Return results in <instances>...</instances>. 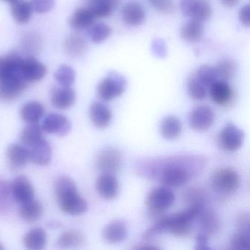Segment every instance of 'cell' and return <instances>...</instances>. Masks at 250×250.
Wrapping results in <instances>:
<instances>
[{"instance_id": "6da1fadb", "label": "cell", "mask_w": 250, "mask_h": 250, "mask_svg": "<svg viewBox=\"0 0 250 250\" xmlns=\"http://www.w3.org/2000/svg\"><path fill=\"white\" fill-rule=\"evenodd\" d=\"M205 161L197 156H178L141 162L138 172L146 178L157 180L167 187L187 184L204 169Z\"/></svg>"}, {"instance_id": "7a4b0ae2", "label": "cell", "mask_w": 250, "mask_h": 250, "mask_svg": "<svg viewBox=\"0 0 250 250\" xmlns=\"http://www.w3.org/2000/svg\"><path fill=\"white\" fill-rule=\"evenodd\" d=\"M205 209V203H194L184 211L168 216H162L143 233V239L151 241L165 232L178 237L188 236L192 231V222Z\"/></svg>"}, {"instance_id": "3957f363", "label": "cell", "mask_w": 250, "mask_h": 250, "mask_svg": "<svg viewBox=\"0 0 250 250\" xmlns=\"http://www.w3.org/2000/svg\"><path fill=\"white\" fill-rule=\"evenodd\" d=\"M22 61L23 58L15 52L0 57V100H15L29 84L21 71Z\"/></svg>"}, {"instance_id": "277c9868", "label": "cell", "mask_w": 250, "mask_h": 250, "mask_svg": "<svg viewBox=\"0 0 250 250\" xmlns=\"http://www.w3.org/2000/svg\"><path fill=\"white\" fill-rule=\"evenodd\" d=\"M55 194L58 206L67 214L77 216L88 210L87 201L79 194L75 183L69 177L61 176L57 180Z\"/></svg>"}, {"instance_id": "5b68a950", "label": "cell", "mask_w": 250, "mask_h": 250, "mask_svg": "<svg viewBox=\"0 0 250 250\" xmlns=\"http://www.w3.org/2000/svg\"><path fill=\"white\" fill-rule=\"evenodd\" d=\"M175 200V194L169 187H160L153 188L149 192L146 203L150 214L160 219L164 212L173 205Z\"/></svg>"}, {"instance_id": "8992f818", "label": "cell", "mask_w": 250, "mask_h": 250, "mask_svg": "<svg viewBox=\"0 0 250 250\" xmlns=\"http://www.w3.org/2000/svg\"><path fill=\"white\" fill-rule=\"evenodd\" d=\"M210 183L212 188L216 192L228 194L239 188L241 178L238 172L232 168H221L213 174Z\"/></svg>"}, {"instance_id": "52a82bcc", "label": "cell", "mask_w": 250, "mask_h": 250, "mask_svg": "<svg viewBox=\"0 0 250 250\" xmlns=\"http://www.w3.org/2000/svg\"><path fill=\"white\" fill-rule=\"evenodd\" d=\"M126 87L127 81L125 77L112 71L99 83L98 95L102 100L109 102L124 94Z\"/></svg>"}, {"instance_id": "ba28073f", "label": "cell", "mask_w": 250, "mask_h": 250, "mask_svg": "<svg viewBox=\"0 0 250 250\" xmlns=\"http://www.w3.org/2000/svg\"><path fill=\"white\" fill-rule=\"evenodd\" d=\"M244 141V133L235 124H227L218 137L219 146L225 151H236L242 146Z\"/></svg>"}, {"instance_id": "9c48e42d", "label": "cell", "mask_w": 250, "mask_h": 250, "mask_svg": "<svg viewBox=\"0 0 250 250\" xmlns=\"http://www.w3.org/2000/svg\"><path fill=\"white\" fill-rule=\"evenodd\" d=\"M122 163L121 152L112 147L101 150L96 159V166L102 173L115 174L121 169Z\"/></svg>"}, {"instance_id": "30bf717a", "label": "cell", "mask_w": 250, "mask_h": 250, "mask_svg": "<svg viewBox=\"0 0 250 250\" xmlns=\"http://www.w3.org/2000/svg\"><path fill=\"white\" fill-rule=\"evenodd\" d=\"M44 132L65 137L71 129V124L68 118L58 113H50L43 119L42 125Z\"/></svg>"}, {"instance_id": "8fae6325", "label": "cell", "mask_w": 250, "mask_h": 250, "mask_svg": "<svg viewBox=\"0 0 250 250\" xmlns=\"http://www.w3.org/2000/svg\"><path fill=\"white\" fill-rule=\"evenodd\" d=\"M215 114L208 106H199L193 109L189 115V124L191 128L198 131L209 129L213 124Z\"/></svg>"}, {"instance_id": "7c38bea8", "label": "cell", "mask_w": 250, "mask_h": 250, "mask_svg": "<svg viewBox=\"0 0 250 250\" xmlns=\"http://www.w3.org/2000/svg\"><path fill=\"white\" fill-rule=\"evenodd\" d=\"M10 189L14 200L20 204L34 200V188L30 180L24 175H19L14 178Z\"/></svg>"}, {"instance_id": "4fadbf2b", "label": "cell", "mask_w": 250, "mask_h": 250, "mask_svg": "<svg viewBox=\"0 0 250 250\" xmlns=\"http://www.w3.org/2000/svg\"><path fill=\"white\" fill-rule=\"evenodd\" d=\"M21 71L26 81L30 83L43 80L47 73V68L34 57L29 56L23 58Z\"/></svg>"}, {"instance_id": "5bb4252c", "label": "cell", "mask_w": 250, "mask_h": 250, "mask_svg": "<svg viewBox=\"0 0 250 250\" xmlns=\"http://www.w3.org/2000/svg\"><path fill=\"white\" fill-rule=\"evenodd\" d=\"M6 156L8 165L14 170L22 169L30 161L28 148L23 144L14 143L8 146Z\"/></svg>"}, {"instance_id": "9a60e30c", "label": "cell", "mask_w": 250, "mask_h": 250, "mask_svg": "<svg viewBox=\"0 0 250 250\" xmlns=\"http://www.w3.org/2000/svg\"><path fill=\"white\" fill-rule=\"evenodd\" d=\"M96 187L99 194L106 200L116 198L119 192V183L113 174L102 173L96 181Z\"/></svg>"}, {"instance_id": "2e32d148", "label": "cell", "mask_w": 250, "mask_h": 250, "mask_svg": "<svg viewBox=\"0 0 250 250\" xmlns=\"http://www.w3.org/2000/svg\"><path fill=\"white\" fill-rule=\"evenodd\" d=\"M27 147L30 153V160L33 163L43 166L48 165L52 160V147L45 138Z\"/></svg>"}, {"instance_id": "e0dca14e", "label": "cell", "mask_w": 250, "mask_h": 250, "mask_svg": "<svg viewBox=\"0 0 250 250\" xmlns=\"http://www.w3.org/2000/svg\"><path fill=\"white\" fill-rule=\"evenodd\" d=\"M76 93L71 87H55L51 93V102L57 109H67L74 105Z\"/></svg>"}, {"instance_id": "ac0fdd59", "label": "cell", "mask_w": 250, "mask_h": 250, "mask_svg": "<svg viewBox=\"0 0 250 250\" xmlns=\"http://www.w3.org/2000/svg\"><path fill=\"white\" fill-rule=\"evenodd\" d=\"M146 11L143 5L137 2H129L124 5L122 18L124 22L131 27H138L146 21Z\"/></svg>"}, {"instance_id": "d6986e66", "label": "cell", "mask_w": 250, "mask_h": 250, "mask_svg": "<svg viewBox=\"0 0 250 250\" xmlns=\"http://www.w3.org/2000/svg\"><path fill=\"white\" fill-rule=\"evenodd\" d=\"M128 236L126 223L122 219H115L109 222L103 230V237L109 244L122 242Z\"/></svg>"}, {"instance_id": "ffe728a7", "label": "cell", "mask_w": 250, "mask_h": 250, "mask_svg": "<svg viewBox=\"0 0 250 250\" xmlns=\"http://www.w3.org/2000/svg\"><path fill=\"white\" fill-rule=\"evenodd\" d=\"M112 112L101 102H93L90 108V118L93 125L98 128H105L112 121Z\"/></svg>"}, {"instance_id": "44dd1931", "label": "cell", "mask_w": 250, "mask_h": 250, "mask_svg": "<svg viewBox=\"0 0 250 250\" xmlns=\"http://www.w3.org/2000/svg\"><path fill=\"white\" fill-rule=\"evenodd\" d=\"M120 0H86L87 8L96 18H106L119 5Z\"/></svg>"}, {"instance_id": "7402d4cb", "label": "cell", "mask_w": 250, "mask_h": 250, "mask_svg": "<svg viewBox=\"0 0 250 250\" xmlns=\"http://www.w3.org/2000/svg\"><path fill=\"white\" fill-rule=\"evenodd\" d=\"M198 225L201 233L207 236L215 235L220 229L221 223L219 216L211 210H203L199 215Z\"/></svg>"}, {"instance_id": "603a6c76", "label": "cell", "mask_w": 250, "mask_h": 250, "mask_svg": "<svg viewBox=\"0 0 250 250\" xmlns=\"http://www.w3.org/2000/svg\"><path fill=\"white\" fill-rule=\"evenodd\" d=\"M210 96L215 104L224 106L232 100V90L226 81L218 80L210 87Z\"/></svg>"}, {"instance_id": "cb8c5ba5", "label": "cell", "mask_w": 250, "mask_h": 250, "mask_svg": "<svg viewBox=\"0 0 250 250\" xmlns=\"http://www.w3.org/2000/svg\"><path fill=\"white\" fill-rule=\"evenodd\" d=\"M204 27L203 22L191 19L181 27L180 34L183 40L190 43H197L203 38Z\"/></svg>"}, {"instance_id": "d4e9b609", "label": "cell", "mask_w": 250, "mask_h": 250, "mask_svg": "<svg viewBox=\"0 0 250 250\" xmlns=\"http://www.w3.org/2000/svg\"><path fill=\"white\" fill-rule=\"evenodd\" d=\"M161 135L168 140L178 138L182 131V125L179 118L174 115H169L164 118L159 127Z\"/></svg>"}, {"instance_id": "484cf974", "label": "cell", "mask_w": 250, "mask_h": 250, "mask_svg": "<svg viewBox=\"0 0 250 250\" xmlns=\"http://www.w3.org/2000/svg\"><path fill=\"white\" fill-rule=\"evenodd\" d=\"M96 17L87 8L76 10L69 20V25L76 30L89 29L94 24Z\"/></svg>"}, {"instance_id": "4316f807", "label": "cell", "mask_w": 250, "mask_h": 250, "mask_svg": "<svg viewBox=\"0 0 250 250\" xmlns=\"http://www.w3.org/2000/svg\"><path fill=\"white\" fill-rule=\"evenodd\" d=\"M21 118L27 124H39L45 114V107L37 101L26 103L21 109Z\"/></svg>"}, {"instance_id": "83f0119b", "label": "cell", "mask_w": 250, "mask_h": 250, "mask_svg": "<svg viewBox=\"0 0 250 250\" xmlns=\"http://www.w3.org/2000/svg\"><path fill=\"white\" fill-rule=\"evenodd\" d=\"M47 241L46 232L43 228H33L24 235L23 243L28 250H41L44 248Z\"/></svg>"}, {"instance_id": "f1b7e54d", "label": "cell", "mask_w": 250, "mask_h": 250, "mask_svg": "<svg viewBox=\"0 0 250 250\" xmlns=\"http://www.w3.org/2000/svg\"><path fill=\"white\" fill-rule=\"evenodd\" d=\"M64 49L65 52L71 56H82L87 50V42L83 36L77 33H74L65 39L64 42Z\"/></svg>"}, {"instance_id": "f546056e", "label": "cell", "mask_w": 250, "mask_h": 250, "mask_svg": "<svg viewBox=\"0 0 250 250\" xmlns=\"http://www.w3.org/2000/svg\"><path fill=\"white\" fill-rule=\"evenodd\" d=\"M11 12L17 23L25 24L30 21L33 11L30 2L27 0H17L11 4Z\"/></svg>"}, {"instance_id": "4dcf8cb0", "label": "cell", "mask_w": 250, "mask_h": 250, "mask_svg": "<svg viewBox=\"0 0 250 250\" xmlns=\"http://www.w3.org/2000/svg\"><path fill=\"white\" fill-rule=\"evenodd\" d=\"M43 214V206L38 200H33L21 204L20 216L27 222H34L39 220Z\"/></svg>"}, {"instance_id": "1f68e13d", "label": "cell", "mask_w": 250, "mask_h": 250, "mask_svg": "<svg viewBox=\"0 0 250 250\" xmlns=\"http://www.w3.org/2000/svg\"><path fill=\"white\" fill-rule=\"evenodd\" d=\"M84 235L77 229H69L62 232L57 241L60 248L68 249L80 247L84 243Z\"/></svg>"}, {"instance_id": "d6a6232c", "label": "cell", "mask_w": 250, "mask_h": 250, "mask_svg": "<svg viewBox=\"0 0 250 250\" xmlns=\"http://www.w3.org/2000/svg\"><path fill=\"white\" fill-rule=\"evenodd\" d=\"M43 132L42 125L39 124H30L21 131L20 139L24 146L29 147L44 138Z\"/></svg>"}, {"instance_id": "836d02e7", "label": "cell", "mask_w": 250, "mask_h": 250, "mask_svg": "<svg viewBox=\"0 0 250 250\" xmlns=\"http://www.w3.org/2000/svg\"><path fill=\"white\" fill-rule=\"evenodd\" d=\"M214 68L219 80L227 82V80H230L236 74V63L231 60H222L216 64Z\"/></svg>"}, {"instance_id": "e575fe53", "label": "cell", "mask_w": 250, "mask_h": 250, "mask_svg": "<svg viewBox=\"0 0 250 250\" xmlns=\"http://www.w3.org/2000/svg\"><path fill=\"white\" fill-rule=\"evenodd\" d=\"M55 79L60 85L71 87L76 80L75 71L69 65H61L55 71Z\"/></svg>"}, {"instance_id": "d590c367", "label": "cell", "mask_w": 250, "mask_h": 250, "mask_svg": "<svg viewBox=\"0 0 250 250\" xmlns=\"http://www.w3.org/2000/svg\"><path fill=\"white\" fill-rule=\"evenodd\" d=\"M112 30L107 24L104 23L93 24L89 28L88 35L90 40L95 43H101L109 39Z\"/></svg>"}, {"instance_id": "8d00e7d4", "label": "cell", "mask_w": 250, "mask_h": 250, "mask_svg": "<svg viewBox=\"0 0 250 250\" xmlns=\"http://www.w3.org/2000/svg\"><path fill=\"white\" fill-rule=\"evenodd\" d=\"M187 90L191 99L202 101L207 96V89L199 81L196 76H191L187 81Z\"/></svg>"}, {"instance_id": "74e56055", "label": "cell", "mask_w": 250, "mask_h": 250, "mask_svg": "<svg viewBox=\"0 0 250 250\" xmlns=\"http://www.w3.org/2000/svg\"><path fill=\"white\" fill-rule=\"evenodd\" d=\"M230 247L234 250H250V229H238L231 238Z\"/></svg>"}, {"instance_id": "f35d334b", "label": "cell", "mask_w": 250, "mask_h": 250, "mask_svg": "<svg viewBox=\"0 0 250 250\" xmlns=\"http://www.w3.org/2000/svg\"><path fill=\"white\" fill-rule=\"evenodd\" d=\"M196 77L206 88L210 87L213 83L219 80L214 67L210 66L208 65H203L200 66L197 71Z\"/></svg>"}, {"instance_id": "ab89813d", "label": "cell", "mask_w": 250, "mask_h": 250, "mask_svg": "<svg viewBox=\"0 0 250 250\" xmlns=\"http://www.w3.org/2000/svg\"><path fill=\"white\" fill-rule=\"evenodd\" d=\"M212 16V8L207 0H199L198 3L191 15L192 20L205 22L210 20Z\"/></svg>"}, {"instance_id": "60d3db41", "label": "cell", "mask_w": 250, "mask_h": 250, "mask_svg": "<svg viewBox=\"0 0 250 250\" xmlns=\"http://www.w3.org/2000/svg\"><path fill=\"white\" fill-rule=\"evenodd\" d=\"M33 11L37 14H46L55 8L56 0H30Z\"/></svg>"}, {"instance_id": "b9f144b4", "label": "cell", "mask_w": 250, "mask_h": 250, "mask_svg": "<svg viewBox=\"0 0 250 250\" xmlns=\"http://www.w3.org/2000/svg\"><path fill=\"white\" fill-rule=\"evenodd\" d=\"M22 43L23 49L29 53H36L41 47V41L36 34L33 33H29L24 36Z\"/></svg>"}, {"instance_id": "7bdbcfd3", "label": "cell", "mask_w": 250, "mask_h": 250, "mask_svg": "<svg viewBox=\"0 0 250 250\" xmlns=\"http://www.w3.org/2000/svg\"><path fill=\"white\" fill-rule=\"evenodd\" d=\"M148 2L156 11L162 14H172L175 10L172 0H148Z\"/></svg>"}, {"instance_id": "ee69618b", "label": "cell", "mask_w": 250, "mask_h": 250, "mask_svg": "<svg viewBox=\"0 0 250 250\" xmlns=\"http://www.w3.org/2000/svg\"><path fill=\"white\" fill-rule=\"evenodd\" d=\"M151 52L155 56L159 58H166L167 55L166 43L162 39H156L153 41L151 45Z\"/></svg>"}, {"instance_id": "f6af8a7d", "label": "cell", "mask_w": 250, "mask_h": 250, "mask_svg": "<svg viewBox=\"0 0 250 250\" xmlns=\"http://www.w3.org/2000/svg\"><path fill=\"white\" fill-rule=\"evenodd\" d=\"M199 0H180V8L183 15L191 18Z\"/></svg>"}, {"instance_id": "bcb514c9", "label": "cell", "mask_w": 250, "mask_h": 250, "mask_svg": "<svg viewBox=\"0 0 250 250\" xmlns=\"http://www.w3.org/2000/svg\"><path fill=\"white\" fill-rule=\"evenodd\" d=\"M195 250H210V245H209L208 243V236L200 232L197 235V238H196Z\"/></svg>"}, {"instance_id": "7dc6e473", "label": "cell", "mask_w": 250, "mask_h": 250, "mask_svg": "<svg viewBox=\"0 0 250 250\" xmlns=\"http://www.w3.org/2000/svg\"><path fill=\"white\" fill-rule=\"evenodd\" d=\"M250 5H246L241 8L239 11V20L241 24L246 27H249L250 25Z\"/></svg>"}, {"instance_id": "c3c4849f", "label": "cell", "mask_w": 250, "mask_h": 250, "mask_svg": "<svg viewBox=\"0 0 250 250\" xmlns=\"http://www.w3.org/2000/svg\"><path fill=\"white\" fill-rule=\"evenodd\" d=\"M250 215L248 213H242L238 215L236 221L238 229H250Z\"/></svg>"}, {"instance_id": "681fc988", "label": "cell", "mask_w": 250, "mask_h": 250, "mask_svg": "<svg viewBox=\"0 0 250 250\" xmlns=\"http://www.w3.org/2000/svg\"><path fill=\"white\" fill-rule=\"evenodd\" d=\"M135 250H159V247L153 244H140L134 247Z\"/></svg>"}, {"instance_id": "f907efd6", "label": "cell", "mask_w": 250, "mask_h": 250, "mask_svg": "<svg viewBox=\"0 0 250 250\" xmlns=\"http://www.w3.org/2000/svg\"><path fill=\"white\" fill-rule=\"evenodd\" d=\"M238 1L239 0H221L223 5L228 8H232V7L235 6L238 3Z\"/></svg>"}, {"instance_id": "816d5d0a", "label": "cell", "mask_w": 250, "mask_h": 250, "mask_svg": "<svg viewBox=\"0 0 250 250\" xmlns=\"http://www.w3.org/2000/svg\"><path fill=\"white\" fill-rule=\"evenodd\" d=\"M48 226H49V228H52V229H56V228H60L61 223L57 222V221H52V222H49Z\"/></svg>"}, {"instance_id": "f5cc1de1", "label": "cell", "mask_w": 250, "mask_h": 250, "mask_svg": "<svg viewBox=\"0 0 250 250\" xmlns=\"http://www.w3.org/2000/svg\"><path fill=\"white\" fill-rule=\"evenodd\" d=\"M2 1H3V2H8V3H13V2H15V1H17V0H2Z\"/></svg>"}, {"instance_id": "db71d44e", "label": "cell", "mask_w": 250, "mask_h": 250, "mask_svg": "<svg viewBox=\"0 0 250 250\" xmlns=\"http://www.w3.org/2000/svg\"><path fill=\"white\" fill-rule=\"evenodd\" d=\"M5 250V247H3V245H2L1 243H0V250Z\"/></svg>"}]
</instances>
